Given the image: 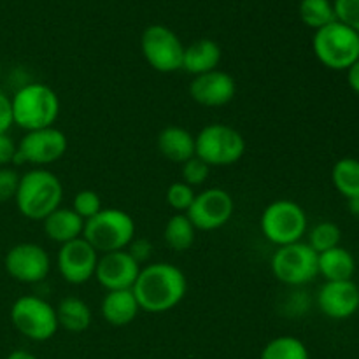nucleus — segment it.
<instances>
[{
  "label": "nucleus",
  "mask_w": 359,
  "mask_h": 359,
  "mask_svg": "<svg viewBox=\"0 0 359 359\" xmlns=\"http://www.w3.org/2000/svg\"><path fill=\"white\" fill-rule=\"evenodd\" d=\"M132 291L140 311L163 314L184 300L188 280L184 272L172 263H149L140 269Z\"/></svg>",
  "instance_id": "nucleus-1"
},
{
  "label": "nucleus",
  "mask_w": 359,
  "mask_h": 359,
  "mask_svg": "<svg viewBox=\"0 0 359 359\" xmlns=\"http://www.w3.org/2000/svg\"><path fill=\"white\" fill-rule=\"evenodd\" d=\"M16 207L27 219L44 221L58 207H62L63 186L53 172L46 168H34L20 177Z\"/></svg>",
  "instance_id": "nucleus-2"
},
{
  "label": "nucleus",
  "mask_w": 359,
  "mask_h": 359,
  "mask_svg": "<svg viewBox=\"0 0 359 359\" xmlns=\"http://www.w3.org/2000/svg\"><path fill=\"white\" fill-rule=\"evenodd\" d=\"M14 125L27 132L53 126L60 114V98L44 83H28L11 97Z\"/></svg>",
  "instance_id": "nucleus-3"
},
{
  "label": "nucleus",
  "mask_w": 359,
  "mask_h": 359,
  "mask_svg": "<svg viewBox=\"0 0 359 359\" xmlns=\"http://www.w3.org/2000/svg\"><path fill=\"white\" fill-rule=\"evenodd\" d=\"M83 238L102 255L123 251L135 238V221L121 209H102L97 216L84 221Z\"/></svg>",
  "instance_id": "nucleus-4"
},
{
  "label": "nucleus",
  "mask_w": 359,
  "mask_h": 359,
  "mask_svg": "<svg viewBox=\"0 0 359 359\" xmlns=\"http://www.w3.org/2000/svg\"><path fill=\"white\" fill-rule=\"evenodd\" d=\"M312 49L325 67L347 70L359 60V34L340 21H333L316 30Z\"/></svg>",
  "instance_id": "nucleus-5"
},
{
  "label": "nucleus",
  "mask_w": 359,
  "mask_h": 359,
  "mask_svg": "<svg viewBox=\"0 0 359 359\" xmlns=\"http://www.w3.org/2000/svg\"><path fill=\"white\" fill-rule=\"evenodd\" d=\"M196 156L209 167H230L245 153V140L238 130L224 123H210L195 135Z\"/></svg>",
  "instance_id": "nucleus-6"
},
{
  "label": "nucleus",
  "mask_w": 359,
  "mask_h": 359,
  "mask_svg": "<svg viewBox=\"0 0 359 359\" xmlns=\"http://www.w3.org/2000/svg\"><path fill=\"white\" fill-rule=\"evenodd\" d=\"M259 226L266 241L283 248L305 237L307 214L293 200H276L263 210Z\"/></svg>",
  "instance_id": "nucleus-7"
},
{
  "label": "nucleus",
  "mask_w": 359,
  "mask_h": 359,
  "mask_svg": "<svg viewBox=\"0 0 359 359\" xmlns=\"http://www.w3.org/2000/svg\"><path fill=\"white\" fill-rule=\"evenodd\" d=\"M11 323L28 340L46 342L58 332L56 309L44 298L27 294L20 297L11 307Z\"/></svg>",
  "instance_id": "nucleus-8"
},
{
  "label": "nucleus",
  "mask_w": 359,
  "mask_h": 359,
  "mask_svg": "<svg viewBox=\"0 0 359 359\" xmlns=\"http://www.w3.org/2000/svg\"><path fill=\"white\" fill-rule=\"evenodd\" d=\"M319 255L307 242L277 248L270 259L273 277L286 286H305L319 276Z\"/></svg>",
  "instance_id": "nucleus-9"
},
{
  "label": "nucleus",
  "mask_w": 359,
  "mask_h": 359,
  "mask_svg": "<svg viewBox=\"0 0 359 359\" xmlns=\"http://www.w3.org/2000/svg\"><path fill=\"white\" fill-rule=\"evenodd\" d=\"M140 48L146 62L156 72L172 74L182 69L184 46L168 27L163 25L147 27L140 37Z\"/></svg>",
  "instance_id": "nucleus-10"
},
{
  "label": "nucleus",
  "mask_w": 359,
  "mask_h": 359,
  "mask_svg": "<svg viewBox=\"0 0 359 359\" xmlns=\"http://www.w3.org/2000/svg\"><path fill=\"white\" fill-rule=\"evenodd\" d=\"M67 135L55 126L27 132L18 144L14 163L51 165L67 153Z\"/></svg>",
  "instance_id": "nucleus-11"
},
{
  "label": "nucleus",
  "mask_w": 359,
  "mask_h": 359,
  "mask_svg": "<svg viewBox=\"0 0 359 359\" xmlns=\"http://www.w3.org/2000/svg\"><path fill=\"white\" fill-rule=\"evenodd\" d=\"M235 202L228 191L221 188H209L196 193L186 216L200 231H214L223 228L231 219Z\"/></svg>",
  "instance_id": "nucleus-12"
},
{
  "label": "nucleus",
  "mask_w": 359,
  "mask_h": 359,
  "mask_svg": "<svg viewBox=\"0 0 359 359\" xmlns=\"http://www.w3.org/2000/svg\"><path fill=\"white\" fill-rule=\"evenodd\" d=\"M4 266L6 272L18 283L37 284L48 277L51 270V258L42 245L34 242H21L7 251Z\"/></svg>",
  "instance_id": "nucleus-13"
},
{
  "label": "nucleus",
  "mask_w": 359,
  "mask_h": 359,
  "mask_svg": "<svg viewBox=\"0 0 359 359\" xmlns=\"http://www.w3.org/2000/svg\"><path fill=\"white\" fill-rule=\"evenodd\" d=\"M98 252L95 251L93 245L83 237L76 238L72 242H67L60 248L56 265L58 272L63 279L74 286L86 284L95 277L98 265Z\"/></svg>",
  "instance_id": "nucleus-14"
},
{
  "label": "nucleus",
  "mask_w": 359,
  "mask_h": 359,
  "mask_svg": "<svg viewBox=\"0 0 359 359\" xmlns=\"http://www.w3.org/2000/svg\"><path fill=\"white\" fill-rule=\"evenodd\" d=\"M142 266L132 258L126 249L114 252H105L98 258L95 279L104 290L119 291L132 290Z\"/></svg>",
  "instance_id": "nucleus-15"
},
{
  "label": "nucleus",
  "mask_w": 359,
  "mask_h": 359,
  "mask_svg": "<svg viewBox=\"0 0 359 359\" xmlns=\"http://www.w3.org/2000/svg\"><path fill=\"white\" fill-rule=\"evenodd\" d=\"M318 307L330 319H349L359 311V286L353 279L326 280L318 293Z\"/></svg>",
  "instance_id": "nucleus-16"
},
{
  "label": "nucleus",
  "mask_w": 359,
  "mask_h": 359,
  "mask_svg": "<svg viewBox=\"0 0 359 359\" xmlns=\"http://www.w3.org/2000/svg\"><path fill=\"white\" fill-rule=\"evenodd\" d=\"M237 95V83L224 70H212L193 77L189 84V97L203 107H223Z\"/></svg>",
  "instance_id": "nucleus-17"
},
{
  "label": "nucleus",
  "mask_w": 359,
  "mask_h": 359,
  "mask_svg": "<svg viewBox=\"0 0 359 359\" xmlns=\"http://www.w3.org/2000/svg\"><path fill=\"white\" fill-rule=\"evenodd\" d=\"M219 44L212 39H198L188 48H184V56H182V70L191 74L193 77L202 76V74L212 72L221 63Z\"/></svg>",
  "instance_id": "nucleus-18"
},
{
  "label": "nucleus",
  "mask_w": 359,
  "mask_h": 359,
  "mask_svg": "<svg viewBox=\"0 0 359 359\" xmlns=\"http://www.w3.org/2000/svg\"><path fill=\"white\" fill-rule=\"evenodd\" d=\"M158 151L172 163H184L196 154L195 135L182 126H165L158 135Z\"/></svg>",
  "instance_id": "nucleus-19"
},
{
  "label": "nucleus",
  "mask_w": 359,
  "mask_h": 359,
  "mask_svg": "<svg viewBox=\"0 0 359 359\" xmlns=\"http://www.w3.org/2000/svg\"><path fill=\"white\" fill-rule=\"evenodd\" d=\"M102 318L112 326H128L135 321L140 307L132 290L107 291L100 305Z\"/></svg>",
  "instance_id": "nucleus-20"
},
{
  "label": "nucleus",
  "mask_w": 359,
  "mask_h": 359,
  "mask_svg": "<svg viewBox=\"0 0 359 359\" xmlns=\"http://www.w3.org/2000/svg\"><path fill=\"white\" fill-rule=\"evenodd\" d=\"M42 223H44L46 237L53 242H58L60 245L83 237L84 219L79 214L74 212L72 207L70 209L58 207Z\"/></svg>",
  "instance_id": "nucleus-21"
},
{
  "label": "nucleus",
  "mask_w": 359,
  "mask_h": 359,
  "mask_svg": "<svg viewBox=\"0 0 359 359\" xmlns=\"http://www.w3.org/2000/svg\"><path fill=\"white\" fill-rule=\"evenodd\" d=\"M319 273L326 280H351L356 272V262L354 256L347 249L337 248L330 249L319 255L318 259Z\"/></svg>",
  "instance_id": "nucleus-22"
},
{
  "label": "nucleus",
  "mask_w": 359,
  "mask_h": 359,
  "mask_svg": "<svg viewBox=\"0 0 359 359\" xmlns=\"http://www.w3.org/2000/svg\"><path fill=\"white\" fill-rule=\"evenodd\" d=\"M56 309V319L60 328L70 333H83L91 325V309L77 297L63 298Z\"/></svg>",
  "instance_id": "nucleus-23"
},
{
  "label": "nucleus",
  "mask_w": 359,
  "mask_h": 359,
  "mask_svg": "<svg viewBox=\"0 0 359 359\" xmlns=\"http://www.w3.org/2000/svg\"><path fill=\"white\" fill-rule=\"evenodd\" d=\"M196 228L189 221L186 214H174L170 219L167 221L163 228V238L165 244L172 249V251L184 252L195 244Z\"/></svg>",
  "instance_id": "nucleus-24"
},
{
  "label": "nucleus",
  "mask_w": 359,
  "mask_h": 359,
  "mask_svg": "<svg viewBox=\"0 0 359 359\" xmlns=\"http://www.w3.org/2000/svg\"><path fill=\"white\" fill-rule=\"evenodd\" d=\"M333 186L347 200L359 198V160L342 158L332 170Z\"/></svg>",
  "instance_id": "nucleus-25"
},
{
  "label": "nucleus",
  "mask_w": 359,
  "mask_h": 359,
  "mask_svg": "<svg viewBox=\"0 0 359 359\" xmlns=\"http://www.w3.org/2000/svg\"><path fill=\"white\" fill-rule=\"evenodd\" d=\"M259 359H311L307 346L291 335L276 337L263 347Z\"/></svg>",
  "instance_id": "nucleus-26"
},
{
  "label": "nucleus",
  "mask_w": 359,
  "mask_h": 359,
  "mask_svg": "<svg viewBox=\"0 0 359 359\" xmlns=\"http://www.w3.org/2000/svg\"><path fill=\"white\" fill-rule=\"evenodd\" d=\"M300 18L307 27L314 28V30H319V28L337 21L332 0H302Z\"/></svg>",
  "instance_id": "nucleus-27"
},
{
  "label": "nucleus",
  "mask_w": 359,
  "mask_h": 359,
  "mask_svg": "<svg viewBox=\"0 0 359 359\" xmlns=\"http://www.w3.org/2000/svg\"><path fill=\"white\" fill-rule=\"evenodd\" d=\"M340 238H342V231L332 221H323V223L316 224L309 233L307 244L314 249L318 255L330 251V249L340 245Z\"/></svg>",
  "instance_id": "nucleus-28"
},
{
  "label": "nucleus",
  "mask_w": 359,
  "mask_h": 359,
  "mask_svg": "<svg viewBox=\"0 0 359 359\" xmlns=\"http://www.w3.org/2000/svg\"><path fill=\"white\" fill-rule=\"evenodd\" d=\"M167 203L175 210V214H186L195 200V188L186 184L184 181H177L168 186L167 189Z\"/></svg>",
  "instance_id": "nucleus-29"
},
{
  "label": "nucleus",
  "mask_w": 359,
  "mask_h": 359,
  "mask_svg": "<svg viewBox=\"0 0 359 359\" xmlns=\"http://www.w3.org/2000/svg\"><path fill=\"white\" fill-rule=\"evenodd\" d=\"M102 207V198L97 191L93 189H81L79 193H76L72 200V210L76 214H79L84 221L91 219L93 216H97Z\"/></svg>",
  "instance_id": "nucleus-30"
},
{
  "label": "nucleus",
  "mask_w": 359,
  "mask_h": 359,
  "mask_svg": "<svg viewBox=\"0 0 359 359\" xmlns=\"http://www.w3.org/2000/svg\"><path fill=\"white\" fill-rule=\"evenodd\" d=\"M210 174V167L203 160H200L198 156L189 158L188 161L182 163V181L189 186H200L207 181Z\"/></svg>",
  "instance_id": "nucleus-31"
},
{
  "label": "nucleus",
  "mask_w": 359,
  "mask_h": 359,
  "mask_svg": "<svg viewBox=\"0 0 359 359\" xmlns=\"http://www.w3.org/2000/svg\"><path fill=\"white\" fill-rule=\"evenodd\" d=\"M333 7H335L337 21L347 25L359 34V0H335Z\"/></svg>",
  "instance_id": "nucleus-32"
},
{
  "label": "nucleus",
  "mask_w": 359,
  "mask_h": 359,
  "mask_svg": "<svg viewBox=\"0 0 359 359\" xmlns=\"http://www.w3.org/2000/svg\"><path fill=\"white\" fill-rule=\"evenodd\" d=\"M20 175L13 168H0V203L9 202L16 196Z\"/></svg>",
  "instance_id": "nucleus-33"
},
{
  "label": "nucleus",
  "mask_w": 359,
  "mask_h": 359,
  "mask_svg": "<svg viewBox=\"0 0 359 359\" xmlns=\"http://www.w3.org/2000/svg\"><path fill=\"white\" fill-rule=\"evenodd\" d=\"M128 248V252L132 255V258L135 259L140 266H142L144 263L149 262L151 255H153V245H151V242L147 241V238H133V241L130 242Z\"/></svg>",
  "instance_id": "nucleus-34"
},
{
  "label": "nucleus",
  "mask_w": 359,
  "mask_h": 359,
  "mask_svg": "<svg viewBox=\"0 0 359 359\" xmlns=\"http://www.w3.org/2000/svg\"><path fill=\"white\" fill-rule=\"evenodd\" d=\"M14 125L13 118V104H11V97H7L2 90H0V133H9L11 126Z\"/></svg>",
  "instance_id": "nucleus-35"
},
{
  "label": "nucleus",
  "mask_w": 359,
  "mask_h": 359,
  "mask_svg": "<svg viewBox=\"0 0 359 359\" xmlns=\"http://www.w3.org/2000/svg\"><path fill=\"white\" fill-rule=\"evenodd\" d=\"M18 153V144L9 137V133H0V167L14 163Z\"/></svg>",
  "instance_id": "nucleus-36"
},
{
  "label": "nucleus",
  "mask_w": 359,
  "mask_h": 359,
  "mask_svg": "<svg viewBox=\"0 0 359 359\" xmlns=\"http://www.w3.org/2000/svg\"><path fill=\"white\" fill-rule=\"evenodd\" d=\"M347 83H349L351 90L359 95V60L347 69Z\"/></svg>",
  "instance_id": "nucleus-37"
},
{
  "label": "nucleus",
  "mask_w": 359,
  "mask_h": 359,
  "mask_svg": "<svg viewBox=\"0 0 359 359\" xmlns=\"http://www.w3.org/2000/svg\"><path fill=\"white\" fill-rule=\"evenodd\" d=\"M6 359H39V358L34 356V354L28 353V351H25V349H16V351H13V353H11Z\"/></svg>",
  "instance_id": "nucleus-38"
},
{
  "label": "nucleus",
  "mask_w": 359,
  "mask_h": 359,
  "mask_svg": "<svg viewBox=\"0 0 359 359\" xmlns=\"http://www.w3.org/2000/svg\"><path fill=\"white\" fill-rule=\"evenodd\" d=\"M349 209L354 216H359V198L349 200Z\"/></svg>",
  "instance_id": "nucleus-39"
},
{
  "label": "nucleus",
  "mask_w": 359,
  "mask_h": 359,
  "mask_svg": "<svg viewBox=\"0 0 359 359\" xmlns=\"http://www.w3.org/2000/svg\"><path fill=\"white\" fill-rule=\"evenodd\" d=\"M0 79H2V63H0Z\"/></svg>",
  "instance_id": "nucleus-40"
},
{
  "label": "nucleus",
  "mask_w": 359,
  "mask_h": 359,
  "mask_svg": "<svg viewBox=\"0 0 359 359\" xmlns=\"http://www.w3.org/2000/svg\"><path fill=\"white\" fill-rule=\"evenodd\" d=\"M358 217H359V216H358Z\"/></svg>",
  "instance_id": "nucleus-41"
}]
</instances>
